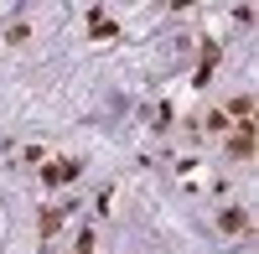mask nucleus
I'll list each match as a JSON object with an SVG mask.
<instances>
[{"label":"nucleus","instance_id":"f03ea898","mask_svg":"<svg viewBox=\"0 0 259 254\" xmlns=\"http://www.w3.org/2000/svg\"><path fill=\"white\" fill-rule=\"evenodd\" d=\"M244 213H239V207H228V213H223V234H244Z\"/></svg>","mask_w":259,"mask_h":254},{"label":"nucleus","instance_id":"20e7f679","mask_svg":"<svg viewBox=\"0 0 259 254\" xmlns=\"http://www.w3.org/2000/svg\"><path fill=\"white\" fill-rule=\"evenodd\" d=\"M228 114H239V119H249V114H254V99H249V94H239V99L228 104Z\"/></svg>","mask_w":259,"mask_h":254},{"label":"nucleus","instance_id":"7ed1b4c3","mask_svg":"<svg viewBox=\"0 0 259 254\" xmlns=\"http://www.w3.org/2000/svg\"><path fill=\"white\" fill-rule=\"evenodd\" d=\"M68 177H78V166H73V161H57V166H47V182H68Z\"/></svg>","mask_w":259,"mask_h":254},{"label":"nucleus","instance_id":"f257e3e1","mask_svg":"<svg viewBox=\"0 0 259 254\" xmlns=\"http://www.w3.org/2000/svg\"><path fill=\"white\" fill-rule=\"evenodd\" d=\"M228 151H233V156H249V151H254V130H249V124H244V130L233 135V140H228Z\"/></svg>","mask_w":259,"mask_h":254}]
</instances>
